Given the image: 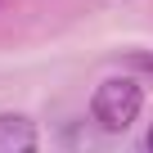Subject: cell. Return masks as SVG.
Instances as JSON below:
<instances>
[{
	"instance_id": "6da1fadb",
	"label": "cell",
	"mask_w": 153,
	"mask_h": 153,
	"mask_svg": "<svg viewBox=\"0 0 153 153\" xmlns=\"http://www.w3.org/2000/svg\"><path fill=\"white\" fill-rule=\"evenodd\" d=\"M140 104H144V90L131 81V76H108V81L95 90L90 99V117L99 131H126L135 117H140Z\"/></svg>"
},
{
	"instance_id": "7a4b0ae2",
	"label": "cell",
	"mask_w": 153,
	"mask_h": 153,
	"mask_svg": "<svg viewBox=\"0 0 153 153\" xmlns=\"http://www.w3.org/2000/svg\"><path fill=\"white\" fill-rule=\"evenodd\" d=\"M0 153H36V126L23 113H0Z\"/></svg>"
},
{
	"instance_id": "3957f363",
	"label": "cell",
	"mask_w": 153,
	"mask_h": 153,
	"mask_svg": "<svg viewBox=\"0 0 153 153\" xmlns=\"http://www.w3.org/2000/svg\"><path fill=\"white\" fill-rule=\"evenodd\" d=\"M144 149H149V153H153V126H149V140H144Z\"/></svg>"
}]
</instances>
